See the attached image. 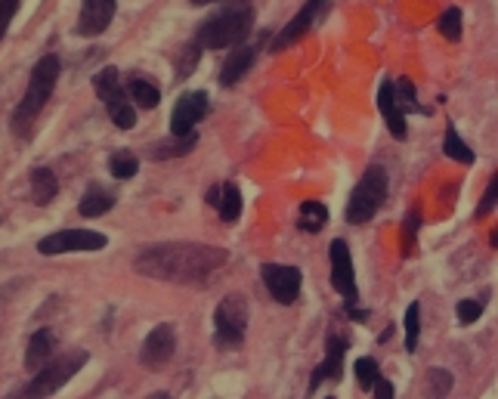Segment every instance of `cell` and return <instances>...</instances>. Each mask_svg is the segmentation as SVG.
<instances>
[{
    "instance_id": "obj_1",
    "label": "cell",
    "mask_w": 498,
    "mask_h": 399,
    "mask_svg": "<svg viewBox=\"0 0 498 399\" xmlns=\"http://www.w3.org/2000/svg\"><path fill=\"white\" fill-rule=\"evenodd\" d=\"M229 260L223 248L214 245H195V242H168V245H149L133 258V269L146 278L173 285H205L220 273Z\"/></svg>"
},
{
    "instance_id": "obj_2",
    "label": "cell",
    "mask_w": 498,
    "mask_h": 399,
    "mask_svg": "<svg viewBox=\"0 0 498 399\" xmlns=\"http://www.w3.org/2000/svg\"><path fill=\"white\" fill-rule=\"evenodd\" d=\"M254 28V6L251 0H220V10H214L201 22L195 41L201 50H229L236 44H245Z\"/></svg>"
},
{
    "instance_id": "obj_3",
    "label": "cell",
    "mask_w": 498,
    "mask_h": 399,
    "mask_svg": "<svg viewBox=\"0 0 498 399\" xmlns=\"http://www.w3.org/2000/svg\"><path fill=\"white\" fill-rule=\"evenodd\" d=\"M59 74H63V63H59V56H53V53H47V56H41L34 63L32 74H28L25 93H22V100L16 109H13V118H10L16 137H32V127L37 122V115L47 109Z\"/></svg>"
},
{
    "instance_id": "obj_4",
    "label": "cell",
    "mask_w": 498,
    "mask_h": 399,
    "mask_svg": "<svg viewBox=\"0 0 498 399\" xmlns=\"http://www.w3.org/2000/svg\"><path fill=\"white\" fill-rule=\"evenodd\" d=\"M387 192H390L387 170H384L381 164H372V168H368L366 174L359 177V183L353 186L350 199H347V208H344L347 223L366 226L384 208V201H387Z\"/></svg>"
},
{
    "instance_id": "obj_5",
    "label": "cell",
    "mask_w": 498,
    "mask_h": 399,
    "mask_svg": "<svg viewBox=\"0 0 498 399\" xmlns=\"http://www.w3.org/2000/svg\"><path fill=\"white\" fill-rule=\"evenodd\" d=\"M328 263H331V288L344 297V310L353 322H366L368 310L359 307V285H356V269H353V254L344 238H335L328 248Z\"/></svg>"
},
{
    "instance_id": "obj_6",
    "label": "cell",
    "mask_w": 498,
    "mask_h": 399,
    "mask_svg": "<svg viewBox=\"0 0 498 399\" xmlns=\"http://www.w3.org/2000/svg\"><path fill=\"white\" fill-rule=\"evenodd\" d=\"M93 90L96 96L103 100L105 112H109L112 124L118 127V131H133L137 127V109H133L131 96H127L124 84H121V72L112 69V65H105L103 72L93 74Z\"/></svg>"
},
{
    "instance_id": "obj_7",
    "label": "cell",
    "mask_w": 498,
    "mask_h": 399,
    "mask_svg": "<svg viewBox=\"0 0 498 399\" xmlns=\"http://www.w3.org/2000/svg\"><path fill=\"white\" fill-rule=\"evenodd\" d=\"M90 353L87 350H72V353H63L56 359H47L41 368L34 372L32 384L25 387V396H53L56 390H63L81 368L87 365Z\"/></svg>"
},
{
    "instance_id": "obj_8",
    "label": "cell",
    "mask_w": 498,
    "mask_h": 399,
    "mask_svg": "<svg viewBox=\"0 0 498 399\" xmlns=\"http://www.w3.org/2000/svg\"><path fill=\"white\" fill-rule=\"evenodd\" d=\"M248 331V300L241 295H226L214 310V344L223 350H236Z\"/></svg>"
},
{
    "instance_id": "obj_9",
    "label": "cell",
    "mask_w": 498,
    "mask_h": 399,
    "mask_svg": "<svg viewBox=\"0 0 498 399\" xmlns=\"http://www.w3.org/2000/svg\"><path fill=\"white\" fill-rule=\"evenodd\" d=\"M109 238L96 229H59L50 232L37 242V251L44 258H56V254H81V251H103Z\"/></svg>"
},
{
    "instance_id": "obj_10",
    "label": "cell",
    "mask_w": 498,
    "mask_h": 399,
    "mask_svg": "<svg viewBox=\"0 0 498 399\" xmlns=\"http://www.w3.org/2000/svg\"><path fill=\"white\" fill-rule=\"evenodd\" d=\"M328 10H331V0H307V4L298 10V16H294L288 25L278 32V37L273 41V50L282 53V50L294 47L298 41H304V37L313 32V28L319 25L322 19H326Z\"/></svg>"
},
{
    "instance_id": "obj_11",
    "label": "cell",
    "mask_w": 498,
    "mask_h": 399,
    "mask_svg": "<svg viewBox=\"0 0 498 399\" xmlns=\"http://www.w3.org/2000/svg\"><path fill=\"white\" fill-rule=\"evenodd\" d=\"M260 278L267 285L269 297L282 307H291L300 297V285H304V273L298 267H285V263H263Z\"/></svg>"
},
{
    "instance_id": "obj_12",
    "label": "cell",
    "mask_w": 498,
    "mask_h": 399,
    "mask_svg": "<svg viewBox=\"0 0 498 399\" xmlns=\"http://www.w3.org/2000/svg\"><path fill=\"white\" fill-rule=\"evenodd\" d=\"M210 100L205 90H192V93H183L177 102H173L171 112V133L183 137V133H192L195 124H201V118L208 115Z\"/></svg>"
},
{
    "instance_id": "obj_13",
    "label": "cell",
    "mask_w": 498,
    "mask_h": 399,
    "mask_svg": "<svg viewBox=\"0 0 498 399\" xmlns=\"http://www.w3.org/2000/svg\"><path fill=\"white\" fill-rule=\"evenodd\" d=\"M177 353V331H173L171 322H161L146 335L140 347V363L146 368H161L168 359Z\"/></svg>"
},
{
    "instance_id": "obj_14",
    "label": "cell",
    "mask_w": 498,
    "mask_h": 399,
    "mask_svg": "<svg viewBox=\"0 0 498 399\" xmlns=\"http://www.w3.org/2000/svg\"><path fill=\"white\" fill-rule=\"evenodd\" d=\"M347 350H350V341H347V337L328 335V341H326V359H322V363L313 368V375H309V394H316V390H319V384L341 378Z\"/></svg>"
},
{
    "instance_id": "obj_15",
    "label": "cell",
    "mask_w": 498,
    "mask_h": 399,
    "mask_svg": "<svg viewBox=\"0 0 498 399\" xmlns=\"http://www.w3.org/2000/svg\"><path fill=\"white\" fill-rule=\"evenodd\" d=\"M118 13V0H81L78 32L81 37H100Z\"/></svg>"
},
{
    "instance_id": "obj_16",
    "label": "cell",
    "mask_w": 498,
    "mask_h": 399,
    "mask_svg": "<svg viewBox=\"0 0 498 399\" xmlns=\"http://www.w3.org/2000/svg\"><path fill=\"white\" fill-rule=\"evenodd\" d=\"M378 109L387 122V131L394 133L396 140H405L409 137V124H405V112L399 109V100H396V90H394V78H384L381 87H378Z\"/></svg>"
},
{
    "instance_id": "obj_17",
    "label": "cell",
    "mask_w": 498,
    "mask_h": 399,
    "mask_svg": "<svg viewBox=\"0 0 498 399\" xmlns=\"http://www.w3.org/2000/svg\"><path fill=\"white\" fill-rule=\"evenodd\" d=\"M254 59H258V50L248 47V44H236V47H229V56L223 59L220 74H217L220 87H236L239 81L245 78L248 72H251Z\"/></svg>"
},
{
    "instance_id": "obj_18",
    "label": "cell",
    "mask_w": 498,
    "mask_h": 399,
    "mask_svg": "<svg viewBox=\"0 0 498 399\" xmlns=\"http://www.w3.org/2000/svg\"><path fill=\"white\" fill-rule=\"evenodd\" d=\"M199 146V133H183V137H177V133H171L168 140H158V142H152V155L155 161H168V158H183V155H190L192 149Z\"/></svg>"
},
{
    "instance_id": "obj_19",
    "label": "cell",
    "mask_w": 498,
    "mask_h": 399,
    "mask_svg": "<svg viewBox=\"0 0 498 399\" xmlns=\"http://www.w3.org/2000/svg\"><path fill=\"white\" fill-rule=\"evenodd\" d=\"M53 350H56V335H53L50 328L34 331L32 341H28V347H25V368L28 372H37V368H41L53 356Z\"/></svg>"
},
{
    "instance_id": "obj_20",
    "label": "cell",
    "mask_w": 498,
    "mask_h": 399,
    "mask_svg": "<svg viewBox=\"0 0 498 399\" xmlns=\"http://www.w3.org/2000/svg\"><path fill=\"white\" fill-rule=\"evenodd\" d=\"M127 96H131V102L137 105V109H146V112H152L161 105V90H158L152 81H146V78H140V74H131L127 78Z\"/></svg>"
},
{
    "instance_id": "obj_21",
    "label": "cell",
    "mask_w": 498,
    "mask_h": 399,
    "mask_svg": "<svg viewBox=\"0 0 498 399\" xmlns=\"http://www.w3.org/2000/svg\"><path fill=\"white\" fill-rule=\"evenodd\" d=\"M112 208H115V192H109L100 183L87 186L84 199H81V205H78L81 217H103V214H109Z\"/></svg>"
},
{
    "instance_id": "obj_22",
    "label": "cell",
    "mask_w": 498,
    "mask_h": 399,
    "mask_svg": "<svg viewBox=\"0 0 498 399\" xmlns=\"http://www.w3.org/2000/svg\"><path fill=\"white\" fill-rule=\"evenodd\" d=\"M326 226H328V208L322 205V201H316V199L300 201V208H298V229L300 232L316 236V232H322Z\"/></svg>"
},
{
    "instance_id": "obj_23",
    "label": "cell",
    "mask_w": 498,
    "mask_h": 399,
    "mask_svg": "<svg viewBox=\"0 0 498 399\" xmlns=\"http://www.w3.org/2000/svg\"><path fill=\"white\" fill-rule=\"evenodd\" d=\"M59 192V180L50 168H34L32 170V201L41 208H47Z\"/></svg>"
},
{
    "instance_id": "obj_24",
    "label": "cell",
    "mask_w": 498,
    "mask_h": 399,
    "mask_svg": "<svg viewBox=\"0 0 498 399\" xmlns=\"http://www.w3.org/2000/svg\"><path fill=\"white\" fill-rule=\"evenodd\" d=\"M217 214L223 223H236L241 217V190L236 183L220 186V199H217Z\"/></svg>"
},
{
    "instance_id": "obj_25",
    "label": "cell",
    "mask_w": 498,
    "mask_h": 399,
    "mask_svg": "<svg viewBox=\"0 0 498 399\" xmlns=\"http://www.w3.org/2000/svg\"><path fill=\"white\" fill-rule=\"evenodd\" d=\"M436 32L443 34V41L449 44H458L462 41V32H464V16L458 6H449V10L440 13V19H436Z\"/></svg>"
},
{
    "instance_id": "obj_26",
    "label": "cell",
    "mask_w": 498,
    "mask_h": 399,
    "mask_svg": "<svg viewBox=\"0 0 498 399\" xmlns=\"http://www.w3.org/2000/svg\"><path fill=\"white\" fill-rule=\"evenodd\" d=\"M443 152H446L452 161H462V164H474V149L467 146V142L458 137V131H455V124H449L446 127V137H443Z\"/></svg>"
},
{
    "instance_id": "obj_27",
    "label": "cell",
    "mask_w": 498,
    "mask_h": 399,
    "mask_svg": "<svg viewBox=\"0 0 498 399\" xmlns=\"http://www.w3.org/2000/svg\"><path fill=\"white\" fill-rule=\"evenodd\" d=\"M109 174L115 180H133L140 174V158L127 152V149H121V152L109 155Z\"/></svg>"
},
{
    "instance_id": "obj_28",
    "label": "cell",
    "mask_w": 498,
    "mask_h": 399,
    "mask_svg": "<svg viewBox=\"0 0 498 399\" xmlns=\"http://www.w3.org/2000/svg\"><path fill=\"white\" fill-rule=\"evenodd\" d=\"M199 59H201V44L199 41L186 44V47L180 50V56H177V78L180 81L190 78V74L199 69Z\"/></svg>"
},
{
    "instance_id": "obj_29",
    "label": "cell",
    "mask_w": 498,
    "mask_h": 399,
    "mask_svg": "<svg viewBox=\"0 0 498 399\" xmlns=\"http://www.w3.org/2000/svg\"><path fill=\"white\" fill-rule=\"evenodd\" d=\"M353 372H356V384L362 390H372L375 381L381 378V365L375 363L372 356H359L356 363H353Z\"/></svg>"
},
{
    "instance_id": "obj_30",
    "label": "cell",
    "mask_w": 498,
    "mask_h": 399,
    "mask_svg": "<svg viewBox=\"0 0 498 399\" xmlns=\"http://www.w3.org/2000/svg\"><path fill=\"white\" fill-rule=\"evenodd\" d=\"M403 322H405V353H415L421 337V304H409Z\"/></svg>"
},
{
    "instance_id": "obj_31",
    "label": "cell",
    "mask_w": 498,
    "mask_h": 399,
    "mask_svg": "<svg viewBox=\"0 0 498 399\" xmlns=\"http://www.w3.org/2000/svg\"><path fill=\"white\" fill-rule=\"evenodd\" d=\"M394 90H396V100H399V109L409 115V112H425L418 105V96H415V84L409 78H396L394 81Z\"/></svg>"
},
{
    "instance_id": "obj_32",
    "label": "cell",
    "mask_w": 498,
    "mask_h": 399,
    "mask_svg": "<svg viewBox=\"0 0 498 399\" xmlns=\"http://www.w3.org/2000/svg\"><path fill=\"white\" fill-rule=\"evenodd\" d=\"M452 390V375L446 368H430L427 372V394L434 396H446Z\"/></svg>"
},
{
    "instance_id": "obj_33",
    "label": "cell",
    "mask_w": 498,
    "mask_h": 399,
    "mask_svg": "<svg viewBox=\"0 0 498 399\" xmlns=\"http://www.w3.org/2000/svg\"><path fill=\"white\" fill-rule=\"evenodd\" d=\"M455 316L462 326H474V322H480V316H483V300H458Z\"/></svg>"
},
{
    "instance_id": "obj_34",
    "label": "cell",
    "mask_w": 498,
    "mask_h": 399,
    "mask_svg": "<svg viewBox=\"0 0 498 399\" xmlns=\"http://www.w3.org/2000/svg\"><path fill=\"white\" fill-rule=\"evenodd\" d=\"M495 201H498V170H495V174H493V180H489L486 192H483V201H480V208H477V217H486V214H493Z\"/></svg>"
},
{
    "instance_id": "obj_35",
    "label": "cell",
    "mask_w": 498,
    "mask_h": 399,
    "mask_svg": "<svg viewBox=\"0 0 498 399\" xmlns=\"http://www.w3.org/2000/svg\"><path fill=\"white\" fill-rule=\"evenodd\" d=\"M19 10V0H0V41H4L6 28H10L13 16H16Z\"/></svg>"
},
{
    "instance_id": "obj_36",
    "label": "cell",
    "mask_w": 498,
    "mask_h": 399,
    "mask_svg": "<svg viewBox=\"0 0 498 399\" xmlns=\"http://www.w3.org/2000/svg\"><path fill=\"white\" fill-rule=\"evenodd\" d=\"M418 229H421V214H412L405 217V254H412V248H415V236H418Z\"/></svg>"
},
{
    "instance_id": "obj_37",
    "label": "cell",
    "mask_w": 498,
    "mask_h": 399,
    "mask_svg": "<svg viewBox=\"0 0 498 399\" xmlns=\"http://www.w3.org/2000/svg\"><path fill=\"white\" fill-rule=\"evenodd\" d=\"M368 394H375L378 399H390V396H396V387H394V381H387V378L381 375V378L375 381V387L368 390Z\"/></svg>"
},
{
    "instance_id": "obj_38",
    "label": "cell",
    "mask_w": 498,
    "mask_h": 399,
    "mask_svg": "<svg viewBox=\"0 0 498 399\" xmlns=\"http://www.w3.org/2000/svg\"><path fill=\"white\" fill-rule=\"evenodd\" d=\"M217 199H220V186H214V190L208 192V205H214V208H217Z\"/></svg>"
},
{
    "instance_id": "obj_39",
    "label": "cell",
    "mask_w": 498,
    "mask_h": 399,
    "mask_svg": "<svg viewBox=\"0 0 498 399\" xmlns=\"http://www.w3.org/2000/svg\"><path fill=\"white\" fill-rule=\"evenodd\" d=\"M195 6H208V4H220V0H190Z\"/></svg>"
}]
</instances>
